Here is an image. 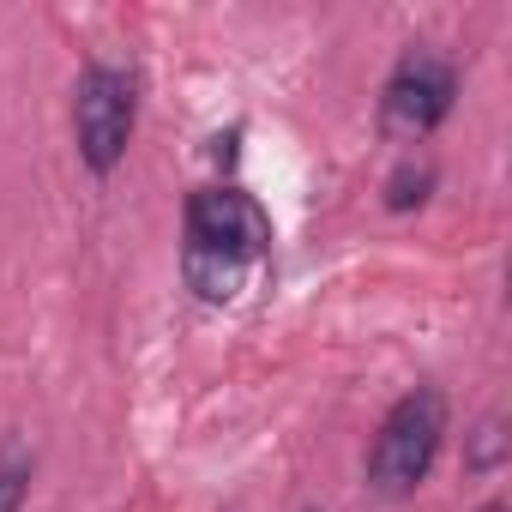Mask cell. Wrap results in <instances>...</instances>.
I'll return each instance as SVG.
<instances>
[{
    "label": "cell",
    "instance_id": "4",
    "mask_svg": "<svg viewBox=\"0 0 512 512\" xmlns=\"http://www.w3.org/2000/svg\"><path fill=\"white\" fill-rule=\"evenodd\" d=\"M452 103H458V67L440 49H404L380 91V133L416 145L452 115Z\"/></svg>",
    "mask_w": 512,
    "mask_h": 512
},
{
    "label": "cell",
    "instance_id": "6",
    "mask_svg": "<svg viewBox=\"0 0 512 512\" xmlns=\"http://www.w3.org/2000/svg\"><path fill=\"white\" fill-rule=\"evenodd\" d=\"M434 163L428 157H404L392 175H386V211H416V205H428V193H434Z\"/></svg>",
    "mask_w": 512,
    "mask_h": 512
},
{
    "label": "cell",
    "instance_id": "7",
    "mask_svg": "<svg viewBox=\"0 0 512 512\" xmlns=\"http://www.w3.org/2000/svg\"><path fill=\"white\" fill-rule=\"evenodd\" d=\"M25 494H31V452L25 446H0V512H25Z\"/></svg>",
    "mask_w": 512,
    "mask_h": 512
},
{
    "label": "cell",
    "instance_id": "2",
    "mask_svg": "<svg viewBox=\"0 0 512 512\" xmlns=\"http://www.w3.org/2000/svg\"><path fill=\"white\" fill-rule=\"evenodd\" d=\"M446 422H452V404L440 386H410L386 416H380V434L368 446V494L380 500H410L434 458H440V440H446Z\"/></svg>",
    "mask_w": 512,
    "mask_h": 512
},
{
    "label": "cell",
    "instance_id": "3",
    "mask_svg": "<svg viewBox=\"0 0 512 512\" xmlns=\"http://www.w3.org/2000/svg\"><path fill=\"white\" fill-rule=\"evenodd\" d=\"M133 127H139V73L133 67H115V61H91L73 85V145H79V163L103 181L121 169L127 145H133Z\"/></svg>",
    "mask_w": 512,
    "mask_h": 512
},
{
    "label": "cell",
    "instance_id": "1",
    "mask_svg": "<svg viewBox=\"0 0 512 512\" xmlns=\"http://www.w3.org/2000/svg\"><path fill=\"white\" fill-rule=\"evenodd\" d=\"M272 253V217L247 187H199L181 211V278L199 302H235Z\"/></svg>",
    "mask_w": 512,
    "mask_h": 512
},
{
    "label": "cell",
    "instance_id": "5",
    "mask_svg": "<svg viewBox=\"0 0 512 512\" xmlns=\"http://www.w3.org/2000/svg\"><path fill=\"white\" fill-rule=\"evenodd\" d=\"M506 452H512L506 416H500V410H488V416L470 428V446H464V470H470V476H494V470L506 464Z\"/></svg>",
    "mask_w": 512,
    "mask_h": 512
},
{
    "label": "cell",
    "instance_id": "8",
    "mask_svg": "<svg viewBox=\"0 0 512 512\" xmlns=\"http://www.w3.org/2000/svg\"><path fill=\"white\" fill-rule=\"evenodd\" d=\"M482 512H506V506H500V500H488V506H482Z\"/></svg>",
    "mask_w": 512,
    "mask_h": 512
}]
</instances>
